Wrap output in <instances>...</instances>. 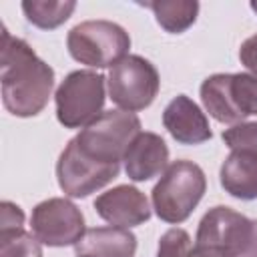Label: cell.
Segmentation results:
<instances>
[{"label": "cell", "instance_id": "cell-1", "mask_svg": "<svg viewBox=\"0 0 257 257\" xmlns=\"http://www.w3.org/2000/svg\"><path fill=\"white\" fill-rule=\"evenodd\" d=\"M0 82L4 108L20 118L36 116L46 106L54 88V70L22 38L12 36L4 26Z\"/></svg>", "mask_w": 257, "mask_h": 257}, {"label": "cell", "instance_id": "cell-2", "mask_svg": "<svg viewBox=\"0 0 257 257\" xmlns=\"http://www.w3.org/2000/svg\"><path fill=\"white\" fill-rule=\"evenodd\" d=\"M207 191L203 169L193 161H173L153 187V209L165 223H183Z\"/></svg>", "mask_w": 257, "mask_h": 257}, {"label": "cell", "instance_id": "cell-3", "mask_svg": "<svg viewBox=\"0 0 257 257\" xmlns=\"http://www.w3.org/2000/svg\"><path fill=\"white\" fill-rule=\"evenodd\" d=\"M143 133L141 120L128 110H104L74 139L76 149L102 165H120L135 137Z\"/></svg>", "mask_w": 257, "mask_h": 257}, {"label": "cell", "instance_id": "cell-4", "mask_svg": "<svg viewBox=\"0 0 257 257\" xmlns=\"http://www.w3.org/2000/svg\"><path fill=\"white\" fill-rule=\"evenodd\" d=\"M66 46L76 62L106 68L128 56L131 36L122 26L110 20H86L68 32Z\"/></svg>", "mask_w": 257, "mask_h": 257}, {"label": "cell", "instance_id": "cell-5", "mask_svg": "<svg viewBox=\"0 0 257 257\" xmlns=\"http://www.w3.org/2000/svg\"><path fill=\"white\" fill-rule=\"evenodd\" d=\"M104 76L92 70L70 72L56 88V118L64 128L88 126L102 114Z\"/></svg>", "mask_w": 257, "mask_h": 257}, {"label": "cell", "instance_id": "cell-6", "mask_svg": "<svg viewBox=\"0 0 257 257\" xmlns=\"http://www.w3.org/2000/svg\"><path fill=\"white\" fill-rule=\"evenodd\" d=\"M108 94L116 106L128 112L147 108L159 94L161 78L153 62L128 54L108 70Z\"/></svg>", "mask_w": 257, "mask_h": 257}, {"label": "cell", "instance_id": "cell-7", "mask_svg": "<svg viewBox=\"0 0 257 257\" xmlns=\"http://www.w3.org/2000/svg\"><path fill=\"white\" fill-rule=\"evenodd\" d=\"M251 237V219H247L231 207L217 205L203 215L195 237V249L225 257H239L247 251Z\"/></svg>", "mask_w": 257, "mask_h": 257}, {"label": "cell", "instance_id": "cell-8", "mask_svg": "<svg viewBox=\"0 0 257 257\" xmlns=\"http://www.w3.org/2000/svg\"><path fill=\"white\" fill-rule=\"evenodd\" d=\"M30 227L40 243L48 247H66L76 245L84 235V217L68 199L52 197L32 209Z\"/></svg>", "mask_w": 257, "mask_h": 257}, {"label": "cell", "instance_id": "cell-9", "mask_svg": "<svg viewBox=\"0 0 257 257\" xmlns=\"http://www.w3.org/2000/svg\"><path fill=\"white\" fill-rule=\"evenodd\" d=\"M118 171L120 165H102L88 159L76 149L72 141H68L56 163L58 185L62 193L72 199H84L90 193L106 187L112 179H116Z\"/></svg>", "mask_w": 257, "mask_h": 257}, {"label": "cell", "instance_id": "cell-10", "mask_svg": "<svg viewBox=\"0 0 257 257\" xmlns=\"http://www.w3.org/2000/svg\"><path fill=\"white\" fill-rule=\"evenodd\" d=\"M94 211L112 227L122 229L143 225L151 219V207L145 193L131 185H118L98 195L94 201Z\"/></svg>", "mask_w": 257, "mask_h": 257}, {"label": "cell", "instance_id": "cell-11", "mask_svg": "<svg viewBox=\"0 0 257 257\" xmlns=\"http://www.w3.org/2000/svg\"><path fill=\"white\" fill-rule=\"evenodd\" d=\"M163 124L181 145H201L213 137L205 112L187 94L175 96L163 110Z\"/></svg>", "mask_w": 257, "mask_h": 257}, {"label": "cell", "instance_id": "cell-12", "mask_svg": "<svg viewBox=\"0 0 257 257\" xmlns=\"http://www.w3.org/2000/svg\"><path fill=\"white\" fill-rule=\"evenodd\" d=\"M122 161L124 173L131 181H149L163 175L169 167V147L157 133H139Z\"/></svg>", "mask_w": 257, "mask_h": 257}, {"label": "cell", "instance_id": "cell-13", "mask_svg": "<svg viewBox=\"0 0 257 257\" xmlns=\"http://www.w3.org/2000/svg\"><path fill=\"white\" fill-rule=\"evenodd\" d=\"M74 251L84 257H135L137 237L122 227H92L84 231Z\"/></svg>", "mask_w": 257, "mask_h": 257}, {"label": "cell", "instance_id": "cell-14", "mask_svg": "<svg viewBox=\"0 0 257 257\" xmlns=\"http://www.w3.org/2000/svg\"><path fill=\"white\" fill-rule=\"evenodd\" d=\"M221 187L235 199H257V153L231 151L219 171Z\"/></svg>", "mask_w": 257, "mask_h": 257}, {"label": "cell", "instance_id": "cell-15", "mask_svg": "<svg viewBox=\"0 0 257 257\" xmlns=\"http://www.w3.org/2000/svg\"><path fill=\"white\" fill-rule=\"evenodd\" d=\"M229 84H231V74H225V72L211 74L201 84V100H203V106L207 108V112L215 120L227 122V124H233V122L237 124L243 120L233 106Z\"/></svg>", "mask_w": 257, "mask_h": 257}, {"label": "cell", "instance_id": "cell-16", "mask_svg": "<svg viewBox=\"0 0 257 257\" xmlns=\"http://www.w3.org/2000/svg\"><path fill=\"white\" fill-rule=\"evenodd\" d=\"M145 6L153 10L159 26L171 34L185 32L189 26H193L199 14V2L195 0H161L147 2Z\"/></svg>", "mask_w": 257, "mask_h": 257}, {"label": "cell", "instance_id": "cell-17", "mask_svg": "<svg viewBox=\"0 0 257 257\" xmlns=\"http://www.w3.org/2000/svg\"><path fill=\"white\" fill-rule=\"evenodd\" d=\"M76 2L72 0H24L22 12L26 20L42 30H52L64 24L74 12Z\"/></svg>", "mask_w": 257, "mask_h": 257}, {"label": "cell", "instance_id": "cell-18", "mask_svg": "<svg viewBox=\"0 0 257 257\" xmlns=\"http://www.w3.org/2000/svg\"><path fill=\"white\" fill-rule=\"evenodd\" d=\"M229 92L241 120L245 116L257 114V76L255 74H247V72L231 74Z\"/></svg>", "mask_w": 257, "mask_h": 257}, {"label": "cell", "instance_id": "cell-19", "mask_svg": "<svg viewBox=\"0 0 257 257\" xmlns=\"http://www.w3.org/2000/svg\"><path fill=\"white\" fill-rule=\"evenodd\" d=\"M0 257H42L40 241L24 229L0 231Z\"/></svg>", "mask_w": 257, "mask_h": 257}, {"label": "cell", "instance_id": "cell-20", "mask_svg": "<svg viewBox=\"0 0 257 257\" xmlns=\"http://www.w3.org/2000/svg\"><path fill=\"white\" fill-rule=\"evenodd\" d=\"M157 257H195V245L185 229L173 227L159 239Z\"/></svg>", "mask_w": 257, "mask_h": 257}, {"label": "cell", "instance_id": "cell-21", "mask_svg": "<svg viewBox=\"0 0 257 257\" xmlns=\"http://www.w3.org/2000/svg\"><path fill=\"white\" fill-rule=\"evenodd\" d=\"M223 143L231 151L257 153V122H237L223 131Z\"/></svg>", "mask_w": 257, "mask_h": 257}, {"label": "cell", "instance_id": "cell-22", "mask_svg": "<svg viewBox=\"0 0 257 257\" xmlns=\"http://www.w3.org/2000/svg\"><path fill=\"white\" fill-rule=\"evenodd\" d=\"M24 229V213L18 205L10 201L0 203V231H14Z\"/></svg>", "mask_w": 257, "mask_h": 257}, {"label": "cell", "instance_id": "cell-23", "mask_svg": "<svg viewBox=\"0 0 257 257\" xmlns=\"http://www.w3.org/2000/svg\"><path fill=\"white\" fill-rule=\"evenodd\" d=\"M239 60H241V64L247 70H251L257 76V34L249 36L241 44V48H239Z\"/></svg>", "mask_w": 257, "mask_h": 257}, {"label": "cell", "instance_id": "cell-24", "mask_svg": "<svg viewBox=\"0 0 257 257\" xmlns=\"http://www.w3.org/2000/svg\"><path fill=\"white\" fill-rule=\"evenodd\" d=\"M239 257H257V219L253 221V237H251V243L247 247V251Z\"/></svg>", "mask_w": 257, "mask_h": 257}, {"label": "cell", "instance_id": "cell-25", "mask_svg": "<svg viewBox=\"0 0 257 257\" xmlns=\"http://www.w3.org/2000/svg\"><path fill=\"white\" fill-rule=\"evenodd\" d=\"M195 257H225V255H217V253H209V251H199V249H195Z\"/></svg>", "mask_w": 257, "mask_h": 257}, {"label": "cell", "instance_id": "cell-26", "mask_svg": "<svg viewBox=\"0 0 257 257\" xmlns=\"http://www.w3.org/2000/svg\"><path fill=\"white\" fill-rule=\"evenodd\" d=\"M251 10H255V12H257V2H251Z\"/></svg>", "mask_w": 257, "mask_h": 257}, {"label": "cell", "instance_id": "cell-27", "mask_svg": "<svg viewBox=\"0 0 257 257\" xmlns=\"http://www.w3.org/2000/svg\"><path fill=\"white\" fill-rule=\"evenodd\" d=\"M78 257H84V255H78Z\"/></svg>", "mask_w": 257, "mask_h": 257}]
</instances>
